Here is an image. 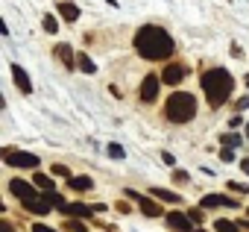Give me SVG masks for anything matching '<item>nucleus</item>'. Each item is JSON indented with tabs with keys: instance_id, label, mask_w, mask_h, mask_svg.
Returning a JSON list of instances; mask_svg holds the SVG:
<instances>
[{
	"instance_id": "obj_1",
	"label": "nucleus",
	"mask_w": 249,
	"mask_h": 232,
	"mask_svg": "<svg viewBox=\"0 0 249 232\" xmlns=\"http://www.w3.org/2000/svg\"><path fill=\"white\" fill-rule=\"evenodd\" d=\"M173 39H170V33L167 30H161V27H156V24H147V27H141L138 33H135V50L144 56V59H150V62H161V59H167L170 53H173Z\"/></svg>"
},
{
	"instance_id": "obj_2",
	"label": "nucleus",
	"mask_w": 249,
	"mask_h": 232,
	"mask_svg": "<svg viewBox=\"0 0 249 232\" xmlns=\"http://www.w3.org/2000/svg\"><path fill=\"white\" fill-rule=\"evenodd\" d=\"M231 88H234V77L226 68H208L202 74V91L211 109H220L231 97Z\"/></svg>"
},
{
	"instance_id": "obj_3",
	"label": "nucleus",
	"mask_w": 249,
	"mask_h": 232,
	"mask_svg": "<svg viewBox=\"0 0 249 232\" xmlns=\"http://www.w3.org/2000/svg\"><path fill=\"white\" fill-rule=\"evenodd\" d=\"M164 115H167V121H173V124H188V121H194V115H196V100H194V94H188V91H173V94L167 97V103H164Z\"/></svg>"
},
{
	"instance_id": "obj_4",
	"label": "nucleus",
	"mask_w": 249,
	"mask_h": 232,
	"mask_svg": "<svg viewBox=\"0 0 249 232\" xmlns=\"http://www.w3.org/2000/svg\"><path fill=\"white\" fill-rule=\"evenodd\" d=\"M3 162L9 168H38V156L36 153H24V150H3Z\"/></svg>"
},
{
	"instance_id": "obj_5",
	"label": "nucleus",
	"mask_w": 249,
	"mask_h": 232,
	"mask_svg": "<svg viewBox=\"0 0 249 232\" xmlns=\"http://www.w3.org/2000/svg\"><path fill=\"white\" fill-rule=\"evenodd\" d=\"M9 191H12L21 203L41 200V197H38V191H36V185H30V182H24V179H9Z\"/></svg>"
},
{
	"instance_id": "obj_6",
	"label": "nucleus",
	"mask_w": 249,
	"mask_h": 232,
	"mask_svg": "<svg viewBox=\"0 0 249 232\" xmlns=\"http://www.w3.org/2000/svg\"><path fill=\"white\" fill-rule=\"evenodd\" d=\"M164 220H167V226H170L173 232H196L191 214H185V212H167Z\"/></svg>"
},
{
	"instance_id": "obj_7",
	"label": "nucleus",
	"mask_w": 249,
	"mask_h": 232,
	"mask_svg": "<svg viewBox=\"0 0 249 232\" xmlns=\"http://www.w3.org/2000/svg\"><path fill=\"white\" fill-rule=\"evenodd\" d=\"M126 194H129L132 200H138V206H141V212H144L147 217H161V214H164V209H161L153 197H144V194H138V191H132V188H129Z\"/></svg>"
},
{
	"instance_id": "obj_8",
	"label": "nucleus",
	"mask_w": 249,
	"mask_h": 232,
	"mask_svg": "<svg viewBox=\"0 0 249 232\" xmlns=\"http://www.w3.org/2000/svg\"><path fill=\"white\" fill-rule=\"evenodd\" d=\"M159 82H161V77H156V74L144 77V82H141V88H138V97H141L144 103H156V97H159Z\"/></svg>"
},
{
	"instance_id": "obj_9",
	"label": "nucleus",
	"mask_w": 249,
	"mask_h": 232,
	"mask_svg": "<svg viewBox=\"0 0 249 232\" xmlns=\"http://www.w3.org/2000/svg\"><path fill=\"white\" fill-rule=\"evenodd\" d=\"M237 200L234 197H226V194H205L199 200V209H234Z\"/></svg>"
},
{
	"instance_id": "obj_10",
	"label": "nucleus",
	"mask_w": 249,
	"mask_h": 232,
	"mask_svg": "<svg viewBox=\"0 0 249 232\" xmlns=\"http://www.w3.org/2000/svg\"><path fill=\"white\" fill-rule=\"evenodd\" d=\"M185 77H188V65H164V71H161L164 85H179Z\"/></svg>"
},
{
	"instance_id": "obj_11",
	"label": "nucleus",
	"mask_w": 249,
	"mask_h": 232,
	"mask_svg": "<svg viewBox=\"0 0 249 232\" xmlns=\"http://www.w3.org/2000/svg\"><path fill=\"white\" fill-rule=\"evenodd\" d=\"M9 71H12V79H15V85H18L24 94H30V91H33V79L27 77V71H24L21 65H15V62L9 65Z\"/></svg>"
},
{
	"instance_id": "obj_12",
	"label": "nucleus",
	"mask_w": 249,
	"mask_h": 232,
	"mask_svg": "<svg viewBox=\"0 0 249 232\" xmlns=\"http://www.w3.org/2000/svg\"><path fill=\"white\" fill-rule=\"evenodd\" d=\"M62 214H65V217H91V214H94V206H85V203H68V206H62Z\"/></svg>"
},
{
	"instance_id": "obj_13",
	"label": "nucleus",
	"mask_w": 249,
	"mask_h": 232,
	"mask_svg": "<svg viewBox=\"0 0 249 232\" xmlns=\"http://www.w3.org/2000/svg\"><path fill=\"white\" fill-rule=\"evenodd\" d=\"M56 59H62L65 62V68H73V62H76V53L71 50V44H56Z\"/></svg>"
},
{
	"instance_id": "obj_14",
	"label": "nucleus",
	"mask_w": 249,
	"mask_h": 232,
	"mask_svg": "<svg viewBox=\"0 0 249 232\" xmlns=\"http://www.w3.org/2000/svg\"><path fill=\"white\" fill-rule=\"evenodd\" d=\"M59 15H62L68 24H73V21H79V6H73V3H59Z\"/></svg>"
},
{
	"instance_id": "obj_15",
	"label": "nucleus",
	"mask_w": 249,
	"mask_h": 232,
	"mask_svg": "<svg viewBox=\"0 0 249 232\" xmlns=\"http://www.w3.org/2000/svg\"><path fill=\"white\" fill-rule=\"evenodd\" d=\"M33 182H36V188H38L41 194H53V188H56V185H53V179H50L47 174H36V176H33Z\"/></svg>"
},
{
	"instance_id": "obj_16",
	"label": "nucleus",
	"mask_w": 249,
	"mask_h": 232,
	"mask_svg": "<svg viewBox=\"0 0 249 232\" xmlns=\"http://www.w3.org/2000/svg\"><path fill=\"white\" fill-rule=\"evenodd\" d=\"M153 197L156 200H164V203H179L182 200L176 191H167V188H153Z\"/></svg>"
},
{
	"instance_id": "obj_17",
	"label": "nucleus",
	"mask_w": 249,
	"mask_h": 232,
	"mask_svg": "<svg viewBox=\"0 0 249 232\" xmlns=\"http://www.w3.org/2000/svg\"><path fill=\"white\" fill-rule=\"evenodd\" d=\"M76 65H79L85 74H97V65L91 62V56H88V53H76Z\"/></svg>"
},
{
	"instance_id": "obj_18",
	"label": "nucleus",
	"mask_w": 249,
	"mask_h": 232,
	"mask_svg": "<svg viewBox=\"0 0 249 232\" xmlns=\"http://www.w3.org/2000/svg\"><path fill=\"white\" fill-rule=\"evenodd\" d=\"M220 144L229 147V150H231V147H240V144H243V135H237V133H226V135H220Z\"/></svg>"
},
{
	"instance_id": "obj_19",
	"label": "nucleus",
	"mask_w": 249,
	"mask_h": 232,
	"mask_svg": "<svg viewBox=\"0 0 249 232\" xmlns=\"http://www.w3.org/2000/svg\"><path fill=\"white\" fill-rule=\"evenodd\" d=\"M68 185H71L73 191H88L94 182H91V176H73V179H68Z\"/></svg>"
},
{
	"instance_id": "obj_20",
	"label": "nucleus",
	"mask_w": 249,
	"mask_h": 232,
	"mask_svg": "<svg viewBox=\"0 0 249 232\" xmlns=\"http://www.w3.org/2000/svg\"><path fill=\"white\" fill-rule=\"evenodd\" d=\"M24 209L33 212V214H47V212H50V206H47L44 200H30V203H24Z\"/></svg>"
},
{
	"instance_id": "obj_21",
	"label": "nucleus",
	"mask_w": 249,
	"mask_h": 232,
	"mask_svg": "<svg viewBox=\"0 0 249 232\" xmlns=\"http://www.w3.org/2000/svg\"><path fill=\"white\" fill-rule=\"evenodd\" d=\"M214 229H217V232H240L237 220H217V223H214Z\"/></svg>"
},
{
	"instance_id": "obj_22",
	"label": "nucleus",
	"mask_w": 249,
	"mask_h": 232,
	"mask_svg": "<svg viewBox=\"0 0 249 232\" xmlns=\"http://www.w3.org/2000/svg\"><path fill=\"white\" fill-rule=\"evenodd\" d=\"M41 27H44V30H47L50 36H56V33H59V24H56V18H53V15H44V21H41Z\"/></svg>"
},
{
	"instance_id": "obj_23",
	"label": "nucleus",
	"mask_w": 249,
	"mask_h": 232,
	"mask_svg": "<svg viewBox=\"0 0 249 232\" xmlns=\"http://www.w3.org/2000/svg\"><path fill=\"white\" fill-rule=\"evenodd\" d=\"M108 156H111V159H117V162H120V159H126V150H123V147H120V144H108Z\"/></svg>"
},
{
	"instance_id": "obj_24",
	"label": "nucleus",
	"mask_w": 249,
	"mask_h": 232,
	"mask_svg": "<svg viewBox=\"0 0 249 232\" xmlns=\"http://www.w3.org/2000/svg\"><path fill=\"white\" fill-rule=\"evenodd\" d=\"M173 182H179V185H188V182H191V174L176 168V171H173Z\"/></svg>"
},
{
	"instance_id": "obj_25",
	"label": "nucleus",
	"mask_w": 249,
	"mask_h": 232,
	"mask_svg": "<svg viewBox=\"0 0 249 232\" xmlns=\"http://www.w3.org/2000/svg\"><path fill=\"white\" fill-rule=\"evenodd\" d=\"M62 229H68V232H85V226H82V223H79V220H73V217H68V220H65V226H62Z\"/></svg>"
},
{
	"instance_id": "obj_26",
	"label": "nucleus",
	"mask_w": 249,
	"mask_h": 232,
	"mask_svg": "<svg viewBox=\"0 0 249 232\" xmlns=\"http://www.w3.org/2000/svg\"><path fill=\"white\" fill-rule=\"evenodd\" d=\"M226 185H229V191H234V194H246V191H249V185H243V182H234V179H231V182H226Z\"/></svg>"
},
{
	"instance_id": "obj_27",
	"label": "nucleus",
	"mask_w": 249,
	"mask_h": 232,
	"mask_svg": "<svg viewBox=\"0 0 249 232\" xmlns=\"http://www.w3.org/2000/svg\"><path fill=\"white\" fill-rule=\"evenodd\" d=\"M53 174H56V176H65V179H73V176H71V171H68L65 165H53Z\"/></svg>"
},
{
	"instance_id": "obj_28",
	"label": "nucleus",
	"mask_w": 249,
	"mask_h": 232,
	"mask_svg": "<svg viewBox=\"0 0 249 232\" xmlns=\"http://www.w3.org/2000/svg\"><path fill=\"white\" fill-rule=\"evenodd\" d=\"M220 159H223V162H234V150L223 147V150H220Z\"/></svg>"
},
{
	"instance_id": "obj_29",
	"label": "nucleus",
	"mask_w": 249,
	"mask_h": 232,
	"mask_svg": "<svg viewBox=\"0 0 249 232\" xmlns=\"http://www.w3.org/2000/svg\"><path fill=\"white\" fill-rule=\"evenodd\" d=\"M240 124H243V118H240V115H231V118H229V127H231V130H237Z\"/></svg>"
},
{
	"instance_id": "obj_30",
	"label": "nucleus",
	"mask_w": 249,
	"mask_h": 232,
	"mask_svg": "<svg viewBox=\"0 0 249 232\" xmlns=\"http://www.w3.org/2000/svg\"><path fill=\"white\" fill-rule=\"evenodd\" d=\"M188 214H191V220H194V223H199V220H202V209H191Z\"/></svg>"
},
{
	"instance_id": "obj_31",
	"label": "nucleus",
	"mask_w": 249,
	"mask_h": 232,
	"mask_svg": "<svg viewBox=\"0 0 249 232\" xmlns=\"http://www.w3.org/2000/svg\"><path fill=\"white\" fill-rule=\"evenodd\" d=\"M33 232H56V229H53V226H47V223H36V226H33Z\"/></svg>"
},
{
	"instance_id": "obj_32",
	"label": "nucleus",
	"mask_w": 249,
	"mask_h": 232,
	"mask_svg": "<svg viewBox=\"0 0 249 232\" xmlns=\"http://www.w3.org/2000/svg\"><path fill=\"white\" fill-rule=\"evenodd\" d=\"M161 159H164V165H170V168L176 165V156H173V153H161Z\"/></svg>"
},
{
	"instance_id": "obj_33",
	"label": "nucleus",
	"mask_w": 249,
	"mask_h": 232,
	"mask_svg": "<svg viewBox=\"0 0 249 232\" xmlns=\"http://www.w3.org/2000/svg\"><path fill=\"white\" fill-rule=\"evenodd\" d=\"M0 232H15V226L9 220H0Z\"/></svg>"
},
{
	"instance_id": "obj_34",
	"label": "nucleus",
	"mask_w": 249,
	"mask_h": 232,
	"mask_svg": "<svg viewBox=\"0 0 249 232\" xmlns=\"http://www.w3.org/2000/svg\"><path fill=\"white\" fill-rule=\"evenodd\" d=\"M234 109H249V97H240V100L234 103Z\"/></svg>"
},
{
	"instance_id": "obj_35",
	"label": "nucleus",
	"mask_w": 249,
	"mask_h": 232,
	"mask_svg": "<svg viewBox=\"0 0 249 232\" xmlns=\"http://www.w3.org/2000/svg\"><path fill=\"white\" fill-rule=\"evenodd\" d=\"M117 209H120L123 214H129V212H132V206H129V203H117Z\"/></svg>"
},
{
	"instance_id": "obj_36",
	"label": "nucleus",
	"mask_w": 249,
	"mask_h": 232,
	"mask_svg": "<svg viewBox=\"0 0 249 232\" xmlns=\"http://www.w3.org/2000/svg\"><path fill=\"white\" fill-rule=\"evenodd\" d=\"M240 171H243V174H249V159H243V162H240Z\"/></svg>"
},
{
	"instance_id": "obj_37",
	"label": "nucleus",
	"mask_w": 249,
	"mask_h": 232,
	"mask_svg": "<svg viewBox=\"0 0 249 232\" xmlns=\"http://www.w3.org/2000/svg\"><path fill=\"white\" fill-rule=\"evenodd\" d=\"M243 133H246V138H249V121H246V127H243Z\"/></svg>"
},
{
	"instance_id": "obj_38",
	"label": "nucleus",
	"mask_w": 249,
	"mask_h": 232,
	"mask_svg": "<svg viewBox=\"0 0 249 232\" xmlns=\"http://www.w3.org/2000/svg\"><path fill=\"white\" fill-rule=\"evenodd\" d=\"M243 82H246V85H249V74H246V77H243Z\"/></svg>"
},
{
	"instance_id": "obj_39",
	"label": "nucleus",
	"mask_w": 249,
	"mask_h": 232,
	"mask_svg": "<svg viewBox=\"0 0 249 232\" xmlns=\"http://www.w3.org/2000/svg\"><path fill=\"white\" fill-rule=\"evenodd\" d=\"M196 232H208V229H196Z\"/></svg>"
}]
</instances>
